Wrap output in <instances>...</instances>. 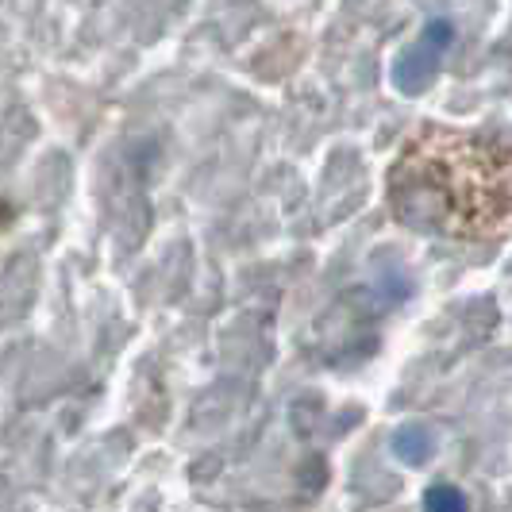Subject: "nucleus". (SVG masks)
Returning a JSON list of instances; mask_svg holds the SVG:
<instances>
[{"label":"nucleus","instance_id":"f03ea898","mask_svg":"<svg viewBox=\"0 0 512 512\" xmlns=\"http://www.w3.org/2000/svg\"><path fill=\"white\" fill-rule=\"evenodd\" d=\"M451 43V24L447 20H432L424 27V35L412 43L405 58L397 62L393 70V81L401 93H420L432 85V77L439 74V62H443V47Z\"/></svg>","mask_w":512,"mask_h":512},{"label":"nucleus","instance_id":"f257e3e1","mask_svg":"<svg viewBox=\"0 0 512 512\" xmlns=\"http://www.w3.org/2000/svg\"><path fill=\"white\" fill-rule=\"evenodd\" d=\"M385 205L401 228L451 243H505L512 239V143L420 124L389 162Z\"/></svg>","mask_w":512,"mask_h":512},{"label":"nucleus","instance_id":"7ed1b4c3","mask_svg":"<svg viewBox=\"0 0 512 512\" xmlns=\"http://www.w3.org/2000/svg\"><path fill=\"white\" fill-rule=\"evenodd\" d=\"M393 447H397V455H401V459L420 462L428 451H432V436H428L420 424H412V428H401V432H397Z\"/></svg>","mask_w":512,"mask_h":512},{"label":"nucleus","instance_id":"20e7f679","mask_svg":"<svg viewBox=\"0 0 512 512\" xmlns=\"http://www.w3.org/2000/svg\"><path fill=\"white\" fill-rule=\"evenodd\" d=\"M428 505H432V509H436V505L462 509V497H459V493H451V489H432V493H428Z\"/></svg>","mask_w":512,"mask_h":512}]
</instances>
